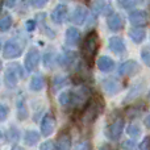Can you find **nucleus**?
<instances>
[{
  "label": "nucleus",
  "instance_id": "5",
  "mask_svg": "<svg viewBox=\"0 0 150 150\" xmlns=\"http://www.w3.org/2000/svg\"><path fill=\"white\" fill-rule=\"evenodd\" d=\"M20 78H23V70H21L20 65L13 63V65L8 66L4 74V83L9 90H12V88H15L17 86Z\"/></svg>",
  "mask_w": 150,
  "mask_h": 150
},
{
  "label": "nucleus",
  "instance_id": "20",
  "mask_svg": "<svg viewBox=\"0 0 150 150\" xmlns=\"http://www.w3.org/2000/svg\"><path fill=\"white\" fill-rule=\"evenodd\" d=\"M16 108H17V119L20 121H24V120L28 119V105H26V101L24 96H18L17 101H16Z\"/></svg>",
  "mask_w": 150,
  "mask_h": 150
},
{
  "label": "nucleus",
  "instance_id": "19",
  "mask_svg": "<svg viewBox=\"0 0 150 150\" xmlns=\"http://www.w3.org/2000/svg\"><path fill=\"white\" fill-rule=\"evenodd\" d=\"M96 65H98L99 70L101 73H109V71H112L115 69V61L112 58L107 57V55H101V57L98 58Z\"/></svg>",
  "mask_w": 150,
  "mask_h": 150
},
{
  "label": "nucleus",
  "instance_id": "6",
  "mask_svg": "<svg viewBox=\"0 0 150 150\" xmlns=\"http://www.w3.org/2000/svg\"><path fill=\"white\" fill-rule=\"evenodd\" d=\"M40 59H41V54H40L38 49H37V47H30L25 55V59H24L25 70L28 71V73L34 71L37 69V66H38Z\"/></svg>",
  "mask_w": 150,
  "mask_h": 150
},
{
  "label": "nucleus",
  "instance_id": "17",
  "mask_svg": "<svg viewBox=\"0 0 150 150\" xmlns=\"http://www.w3.org/2000/svg\"><path fill=\"white\" fill-rule=\"evenodd\" d=\"M144 88H145V82H142V80H140V82H136L132 86V88L129 90V92L127 93L124 103H129V101L134 100L136 98H138V96L142 93Z\"/></svg>",
  "mask_w": 150,
  "mask_h": 150
},
{
  "label": "nucleus",
  "instance_id": "9",
  "mask_svg": "<svg viewBox=\"0 0 150 150\" xmlns=\"http://www.w3.org/2000/svg\"><path fill=\"white\" fill-rule=\"evenodd\" d=\"M55 127H57V122L55 119L52 113H46L41 120V134L44 137H49L54 133Z\"/></svg>",
  "mask_w": 150,
  "mask_h": 150
},
{
  "label": "nucleus",
  "instance_id": "39",
  "mask_svg": "<svg viewBox=\"0 0 150 150\" xmlns=\"http://www.w3.org/2000/svg\"><path fill=\"white\" fill-rule=\"evenodd\" d=\"M144 122H145V127L148 128V129H150V113H149L148 116L145 117V120H144Z\"/></svg>",
  "mask_w": 150,
  "mask_h": 150
},
{
  "label": "nucleus",
  "instance_id": "10",
  "mask_svg": "<svg viewBox=\"0 0 150 150\" xmlns=\"http://www.w3.org/2000/svg\"><path fill=\"white\" fill-rule=\"evenodd\" d=\"M128 18H129L130 24H132L133 26H144L148 24L149 15H148V12L144 9H134L129 13Z\"/></svg>",
  "mask_w": 150,
  "mask_h": 150
},
{
  "label": "nucleus",
  "instance_id": "7",
  "mask_svg": "<svg viewBox=\"0 0 150 150\" xmlns=\"http://www.w3.org/2000/svg\"><path fill=\"white\" fill-rule=\"evenodd\" d=\"M124 130V120L122 119H116L111 125H108L105 129V136L108 140L111 141H117L122 134Z\"/></svg>",
  "mask_w": 150,
  "mask_h": 150
},
{
  "label": "nucleus",
  "instance_id": "23",
  "mask_svg": "<svg viewBox=\"0 0 150 150\" xmlns=\"http://www.w3.org/2000/svg\"><path fill=\"white\" fill-rule=\"evenodd\" d=\"M40 141V133L37 130L29 129L24 133V142L28 146H34Z\"/></svg>",
  "mask_w": 150,
  "mask_h": 150
},
{
  "label": "nucleus",
  "instance_id": "25",
  "mask_svg": "<svg viewBox=\"0 0 150 150\" xmlns=\"http://www.w3.org/2000/svg\"><path fill=\"white\" fill-rule=\"evenodd\" d=\"M55 59H57V55H55L54 50H49V52H46V53H45V55H44V65H45V67L53 69V66H54V63H55Z\"/></svg>",
  "mask_w": 150,
  "mask_h": 150
},
{
  "label": "nucleus",
  "instance_id": "16",
  "mask_svg": "<svg viewBox=\"0 0 150 150\" xmlns=\"http://www.w3.org/2000/svg\"><path fill=\"white\" fill-rule=\"evenodd\" d=\"M108 46L109 50L116 54H124L127 52V46H125V42L122 38L120 37H111L108 40Z\"/></svg>",
  "mask_w": 150,
  "mask_h": 150
},
{
  "label": "nucleus",
  "instance_id": "4",
  "mask_svg": "<svg viewBox=\"0 0 150 150\" xmlns=\"http://www.w3.org/2000/svg\"><path fill=\"white\" fill-rule=\"evenodd\" d=\"M23 50L24 42L18 37H13V38L8 40L3 46V57L5 59H15L23 54Z\"/></svg>",
  "mask_w": 150,
  "mask_h": 150
},
{
  "label": "nucleus",
  "instance_id": "28",
  "mask_svg": "<svg viewBox=\"0 0 150 150\" xmlns=\"http://www.w3.org/2000/svg\"><path fill=\"white\" fill-rule=\"evenodd\" d=\"M12 17H11L9 15H5L3 16L1 18H0V32H7L11 29V26H12Z\"/></svg>",
  "mask_w": 150,
  "mask_h": 150
},
{
  "label": "nucleus",
  "instance_id": "21",
  "mask_svg": "<svg viewBox=\"0 0 150 150\" xmlns=\"http://www.w3.org/2000/svg\"><path fill=\"white\" fill-rule=\"evenodd\" d=\"M45 87V79L42 78V75H34L30 79V83H29V88L33 92H40L42 91Z\"/></svg>",
  "mask_w": 150,
  "mask_h": 150
},
{
  "label": "nucleus",
  "instance_id": "43",
  "mask_svg": "<svg viewBox=\"0 0 150 150\" xmlns=\"http://www.w3.org/2000/svg\"><path fill=\"white\" fill-rule=\"evenodd\" d=\"M148 98H149V100H150V92H149V95H148Z\"/></svg>",
  "mask_w": 150,
  "mask_h": 150
},
{
  "label": "nucleus",
  "instance_id": "2",
  "mask_svg": "<svg viewBox=\"0 0 150 150\" xmlns=\"http://www.w3.org/2000/svg\"><path fill=\"white\" fill-rule=\"evenodd\" d=\"M104 108V103L100 100L99 98L96 99H90L87 104L84 105L82 112V117H80V121L83 125H91L95 122V120L99 117V115L103 112Z\"/></svg>",
  "mask_w": 150,
  "mask_h": 150
},
{
  "label": "nucleus",
  "instance_id": "1",
  "mask_svg": "<svg viewBox=\"0 0 150 150\" xmlns=\"http://www.w3.org/2000/svg\"><path fill=\"white\" fill-rule=\"evenodd\" d=\"M91 99V90L87 86H79L74 90H66L59 93L58 103L65 109H83Z\"/></svg>",
  "mask_w": 150,
  "mask_h": 150
},
{
  "label": "nucleus",
  "instance_id": "8",
  "mask_svg": "<svg viewBox=\"0 0 150 150\" xmlns=\"http://www.w3.org/2000/svg\"><path fill=\"white\" fill-rule=\"evenodd\" d=\"M101 87H103L104 92L108 93V95L113 96L117 95L120 91L122 90V84L117 78H105V79L101 82Z\"/></svg>",
  "mask_w": 150,
  "mask_h": 150
},
{
  "label": "nucleus",
  "instance_id": "32",
  "mask_svg": "<svg viewBox=\"0 0 150 150\" xmlns=\"http://www.w3.org/2000/svg\"><path fill=\"white\" fill-rule=\"evenodd\" d=\"M141 58H142L145 65L150 66V47H144L141 50Z\"/></svg>",
  "mask_w": 150,
  "mask_h": 150
},
{
  "label": "nucleus",
  "instance_id": "29",
  "mask_svg": "<svg viewBox=\"0 0 150 150\" xmlns=\"http://www.w3.org/2000/svg\"><path fill=\"white\" fill-rule=\"evenodd\" d=\"M116 1H117V4L121 8H124V9H132L136 5L140 4L142 0H116Z\"/></svg>",
  "mask_w": 150,
  "mask_h": 150
},
{
  "label": "nucleus",
  "instance_id": "42",
  "mask_svg": "<svg viewBox=\"0 0 150 150\" xmlns=\"http://www.w3.org/2000/svg\"><path fill=\"white\" fill-rule=\"evenodd\" d=\"M1 46H3V45H1V41H0V49H1Z\"/></svg>",
  "mask_w": 150,
  "mask_h": 150
},
{
  "label": "nucleus",
  "instance_id": "37",
  "mask_svg": "<svg viewBox=\"0 0 150 150\" xmlns=\"http://www.w3.org/2000/svg\"><path fill=\"white\" fill-rule=\"evenodd\" d=\"M122 148H130V149H133V148H137L136 146V141H127V144L125 145H122Z\"/></svg>",
  "mask_w": 150,
  "mask_h": 150
},
{
  "label": "nucleus",
  "instance_id": "40",
  "mask_svg": "<svg viewBox=\"0 0 150 150\" xmlns=\"http://www.w3.org/2000/svg\"><path fill=\"white\" fill-rule=\"evenodd\" d=\"M91 145H84V144H79V145H76V149H90Z\"/></svg>",
  "mask_w": 150,
  "mask_h": 150
},
{
  "label": "nucleus",
  "instance_id": "22",
  "mask_svg": "<svg viewBox=\"0 0 150 150\" xmlns=\"http://www.w3.org/2000/svg\"><path fill=\"white\" fill-rule=\"evenodd\" d=\"M129 37L132 38L133 42L141 44L145 40V29H142L141 26H134L129 30Z\"/></svg>",
  "mask_w": 150,
  "mask_h": 150
},
{
  "label": "nucleus",
  "instance_id": "36",
  "mask_svg": "<svg viewBox=\"0 0 150 150\" xmlns=\"http://www.w3.org/2000/svg\"><path fill=\"white\" fill-rule=\"evenodd\" d=\"M25 29L28 32H33L34 29H36V21L34 20H28L25 23Z\"/></svg>",
  "mask_w": 150,
  "mask_h": 150
},
{
  "label": "nucleus",
  "instance_id": "12",
  "mask_svg": "<svg viewBox=\"0 0 150 150\" xmlns=\"http://www.w3.org/2000/svg\"><path fill=\"white\" fill-rule=\"evenodd\" d=\"M92 12L95 15H109L113 12L111 0H92Z\"/></svg>",
  "mask_w": 150,
  "mask_h": 150
},
{
  "label": "nucleus",
  "instance_id": "15",
  "mask_svg": "<svg viewBox=\"0 0 150 150\" xmlns=\"http://www.w3.org/2000/svg\"><path fill=\"white\" fill-rule=\"evenodd\" d=\"M80 41V32L79 29H76L75 26H70L67 28L66 30V36H65V42L67 46L73 47V46H76Z\"/></svg>",
  "mask_w": 150,
  "mask_h": 150
},
{
  "label": "nucleus",
  "instance_id": "27",
  "mask_svg": "<svg viewBox=\"0 0 150 150\" xmlns=\"http://www.w3.org/2000/svg\"><path fill=\"white\" fill-rule=\"evenodd\" d=\"M127 133H128L129 137H132L133 140H136V138L140 137V134H141L140 125H138L137 122H132V124H129L128 125V128H127Z\"/></svg>",
  "mask_w": 150,
  "mask_h": 150
},
{
  "label": "nucleus",
  "instance_id": "35",
  "mask_svg": "<svg viewBox=\"0 0 150 150\" xmlns=\"http://www.w3.org/2000/svg\"><path fill=\"white\" fill-rule=\"evenodd\" d=\"M137 148L141 149V150H148V149H150V136H146V137L144 138V141L137 146Z\"/></svg>",
  "mask_w": 150,
  "mask_h": 150
},
{
  "label": "nucleus",
  "instance_id": "24",
  "mask_svg": "<svg viewBox=\"0 0 150 150\" xmlns=\"http://www.w3.org/2000/svg\"><path fill=\"white\" fill-rule=\"evenodd\" d=\"M57 149L61 150H67L71 148V136L69 133H62V134L58 136L57 140Z\"/></svg>",
  "mask_w": 150,
  "mask_h": 150
},
{
  "label": "nucleus",
  "instance_id": "3",
  "mask_svg": "<svg viewBox=\"0 0 150 150\" xmlns=\"http://www.w3.org/2000/svg\"><path fill=\"white\" fill-rule=\"evenodd\" d=\"M99 46H100V41H99V36L95 32H91L88 36H86L82 44V55L88 66L92 65L93 58L98 54Z\"/></svg>",
  "mask_w": 150,
  "mask_h": 150
},
{
  "label": "nucleus",
  "instance_id": "14",
  "mask_svg": "<svg viewBox=\"0 0 150 150\" xmlns=\"http://www.w3.org/2000/svg\"><path fill=\"white\" fill-rule=\"evenodd\" d=\"M88 17V11L83 5H76L71 13V23L75 25H83Z\"/></svg>",
  "mask_w": 150,
  "mask_h": 150
},
{
  "label": "nucleus",
  "instance_id": "38",
  "mask_svg": "<svg viewBox=\"0 0 150 150\" xmlns=\"http://www.w3.org/2000/svg\"><path fill=\"white\" fill-rule=\"evenodd\" d=\"M16 1H17V0H4V4H5V7H8V8H13Z\"/></svg>",
  "mask_w": 150,
  "mask_h": 150
},
{
  "label": "nucleus",
  "instance_id": "18",
  "mask_svg": "<svg viewBox=\"0 0 150 150\" xmlns=\"http://www.w3.org/2000/svg\"><path fill=\"white\" fill-rule=\"evenodd\" d=\"M107 25H108V28L112 32H119L122 28V25H124L121 16L119 13H113V12L109 13L108 17H107Z\"/></svg>",
  "mask_w": 150,
  "mask_h": 150
},
{
  "label": "nucleus",
  "instance_id": "34",
  "mask_svg": "<svg viewBox=\"0 0 150 150\" xmlns=\"http://www.w3.org/2000/svg\"><path fill=\"white\" fill-rule=\"evenodd\" d=\"M29 1L34 8H44L49 3V0H29Z\"/></svg>",
  "mask_w": 150,
  "mask_h": 150
},
{
  "label": "nucleus",
  "instance_id": "11",
  "mask_svg": "<svg viewBox=\"0 0 150 150\" xmlns=\"http://www.w3.org/2000/svg\"><path fill=\"white\" fill-rule=\"evenodd\" d=\"M67 15H69V8L66 4H58L54 9L50 13V18H52L53 23L55 24H63L67 18Z\"/></svg>",
  "mask_w": 150,
  "mask_h": 150
},
{
  "label": "nucleus",
  "instance_id": "30",
  "mask_svg": "<svg viewBox=\"0 0 150 150\" xmlns=\"http://www.w3.org/2000/svg\"><path fill=\"white\" fill-rule=\"evenodd\" d=\"M7 138L11 142H17V141L20 140V130L16 127H11L7 133Z\"/></svg>",
  "mask_w": 150,
  "mask_h": 150
},
{
  "label": "nucleus",
  "instance_id": "33",
  "mask_svg": "<svg viewBox=\"0 0 150 150\" xmlns=\"http://www.w3.org/2000/svg\"><path fill=\"white\" fill-rule=\"evenodd\" d=\"M40 149L41 150H54V149H57V146H55V144L53 142V141H45L44 144H41Z\"/></svg>",
  "mask_w": 150,
  "mask_h": 150
},
{
  "label": "nucleus",
  "instance_id": "26",
  "mask_svg": "<svg viewBox=\"0 0 150 150\" xmlns=\"http://www.w3.org/2000/svg\"><path fill=\"white\" fill-rule=\"evenodd\" d=\"M66 84H69V79L63 75H57L53 79V91H58L61 88H63Z\"/></svg>",
  "mask_w": 150,
  "mask_h": 150
},
{
  "label": "nucleus",
  "instance_id": "41",
  "mask_svg": "<svg viewBox=\"0 0 150 150\" xmlns=\"http://www.w3.org/2000/svg\"><path fill=\"white\" fill-rule=\"evenodd\" d=\"M1 67H3V65H1V61H0V71H1Z\"/></svg>",
  "mask_w": 150,
  "mask_h": 150
},
{
  "label": "nucleus",
  "instance_id": "31",
  "mask_svg": "<svg viewBox=\"0 0 150 150\" xmlns=\"http://www.w3.org/2000/svg\"><path fill=\"white\" fill-rule=\"evenodd\" d=\"M8 115H9V108H8V105L0 103V122H3L4 120H7Z\"/></svg>",
  "mask_w": 150,
  "mask_h": 150
},
{
  "label": "nucleus",
  "instance_id": "13",
  "mask_svg": "<svg viewBox=\"0 0 150 150\" xmlns=\"http://www.w3.org/2000/svg\"><path fill=\"white\" fill-rule=\"evenodd\" d=\"M138 71H140V65L132 59L122 62L119 67V75H121V76H133Z\"/></svg>",
  "mask_w": 150,
  "mask_h": 150
}]
</instances>
